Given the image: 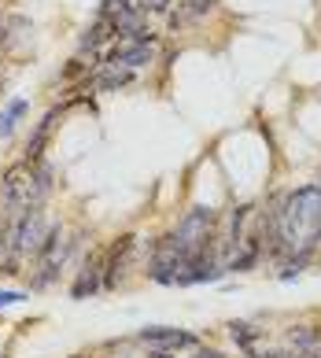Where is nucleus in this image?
Masks as SVG:
<instances>
[{"label": "nucleus", "instance_id": "nucleus-1", "mask_svg": "<svg viewBox=\"0 0 321 358\" xmlns=\"http://www.w3.org/2000/svg\"><path fill=\"white\" fill-rule=\"evenodd\" d=\"M262 251L280 262V281H296L321 248V181L285 192L266 210Z\"/></svg>", "mask_w": 321, "mask_h": 358}, {"label": "nucleus", "instance_id": "nucleus-2", "mask_svg": "<svg viewBox=\"0 0 321 358\" xmlns=\"http://www.w3.org/2000/svg\"><path fill=\"white\" fill-rule=\"evenodd\" d=\"M48 196H52V166L45 159H37V163L19 159L0 178V222L8 225L26 210H41Z\"/></svg>", "mask_w": 321, "mask_h": 358}, {"label": "nucleus", "instance_id": "nucleus-3", "mask_svg": "<svg viewBox=\"0 0 321 358\" xmlns=\"http://www.w3.org/2000/svg\"><path fill=\"white\" fill-rule=\"evenodd\" d=\"M218 210H211L204 203L189 207L185 215L178 218V225L170 229L173 244H178V251H185V255H199V251H218Z\"/></svg>", "mask_w": 321, "mask_h": 358}, {"label": "nucleus", "instance_id": "nucleus-4", "mask_svg": "<svg viewBox=\"0 0 321 358\" xmlns=\"http://www.w3.org/2000/svg\"><path fill=\"white\" fill-rule=\"evenodd\" d=\"M48 225L52 222L45 218V210H26V215L11 218L4 225V236H8L11 251H15L19 259H26V255H37V251H41L45 236H48Z\"/></svg>", "mask_w": 321, "mask_h": 358}, {"label": "nucleus", "instance_id": "nucleus-5", "mask_svg": "<svg viewBox=\"0 0 321 358\" xmlns=\"http://www.w3.org/2000/svg\"><path fill=\"white\" fill-rule=\"evenodd\" d=\"M137 343H144L148 351L178 355V351H196L199 336L189 333V329H173V325H144V329H137Z\"/></svg>", "mask_w": 321, "mask_h": 358}, {"label": "nucleus", "instance_id": "nucleus-6", "mask_svg": "<svg viewBox=\"0 0 321 358\" xmlns=\"http://www.w3.org/2000/svg\"><path fill=\"white\" fill-rule=\"evenodd\" d=\"M155 48H159V37H141V41H115L104 56V67H122L137 74L141 67H148L155 59Z\"/></svg>", "mask_w": 321, "mask_h": 358}, {"label": "nucleus", "instance_id": "nucleus-7", "mask_svg": "<svg viewBox=\"0 0 321 358\" xmlns=\"http://www.w3.org/2000/svg\"><path fill=\"white\" fill-rule=\"evenodd\" d=\"M133 251H137V233H122V236H115L111 248L100 251V266H104V292L118 288V281L126 277L129 262H133Z\"/></svg>", "mask_w": 321, "mask_h": 358}, {"label": "nucleus", "instance_id": "nucleus-8", "mask_svg": "<svg viewBox=\"0 0 321 358\" xmlns=\"http://www.w3.org/2000/svg\"><path fill=\"white\" fill-rule=\"evenodd\" d=\"M97 292H104V266H100V255H92L82 262L74 285H71V299H92Z\"/></svg>", "mask_w": 321, "mask_h": 358}, {"label": "nucleus", "instance_id": "nucleus-9", "mask_svg": "<svg viewBox=\"0 0 321 358\" xmlns=\"http://www.w3.org/2000/svg\"><path fill=\"white\" fill-rule=\"evenodd\" d=\"M66 111V103H59V108H52L41 122L34 126V134H30V141H26V148H22V159L26 163H37V159L45 155V144H48V137H52V129H56V118Z\"/></svg>", "mask_w": 321, "mask_h": 358}, {"label": "nucleus", "instance_id": "nucleus-10", "mask_svg": "<svg viewBox=\"0 0 321 358\" xmlns=\"http://www.w3.org/2000/svg\"><path fill=\"white\" fill-rule=\"evenodd\" d=\"M285 340L299 358H321V329L318 325H292Z\"/></svg>", "mask_w": 321, "mask_h": 358}, {"label": "nucleus", "instance_id": "nucleus-11", "mask_svg": "<svg viewBox=\"0 0 321 358\" xmlns=\"http://www.w3.org/2000/svg\"><path fill=\"white\" fill-rule=\"evenodd\" d=\"M211 4H214V0H185V4H178V11H166V15H170V30H181V26L204 19L211 11Z\"/></svg>", "mask_w": 321, "mask_h": 358}, {"label": "nucleus", "instance_id": "nucleus-12", "mask_svg": "<svg viewBox=\"0 0 321 358\" xmlns=\"http://www.w3.org/2000/svg\"><path fill=\"white\" fill-rule=\"evenodd\" d=\"M107 41H115V30H111V26H107L104 19H92V26H85L82 37H78V48L92 56V52H97L100 45H107Z\"/></svg>", "mask_w": 321, "mask_h": 358}, {"label": "nucleus", "instance_id": "nucleus-13", "mask_svg": "<svg viewBox=\"0 0 321 358\" xmlns=\"http://www.w3.org/2000/svg\"><path fill=\"white\" fill-rule=\"evenodd\" d=\"M229 340H233L244 355L255 358V343L262 340V329L251 325V322H229Z\"/></svg>", "mask_w": 321, "mask_h": 358}, {"label": "nucleus", "instance_id": "nucleus-14", "mask_svg": "<svg viewBox=\"0 0 321 358\" xmlns=\"http://www.w3.org/2000/svg\"><path fill=\"white\" fill-rule=\"evenodd\" d=\"M30 111V103H26L22 96H15V100H8L4 108H0V137H11L15 134V126H19V118Z\"/></svg>", "mask_w": 321, "mask_h": 358}, {"label": "nucleus", "instance_id": "nucleus-15", "mask_svg": "<svg viewBox=\"0 0 321 358\" xmlns=\"http://www.w3.org/2000/svg\"><path fill=\"white\" fill-rule=\"evenodd\" d=\"M133 82V71H122V67H104L97 78H92V85H97L100 92H111V89H122Z\"/></svg>", "mask_w": 321, "mask_h": 358}, {"label": "nucleus", "instance_id": "nucleus-16", "mask_svg": "<svg viewBox=\"0 0 321 358\" xmlns=\"http://www.w3.org/2000/svg\"><path fill=\"white\" fill-rule=\"evenodd\" d=\"M0 273H22V259L11 251V244H8V236H4V229H0Z\"/></svg>", "mask_w": 321, "mask_h": 358}, {"label": "nucleus", "instance_id": "nucleus-17", "mask_svg": "<svg viewBox=\"0 0 321 358\" xmlns=\"http://www.w3.org/2000/svg\"><path fill=\"white\" fill-rule=\"evenodd\" d=\"M30 299V292H22V288H0V310H8V307H19V303Z\"/></svg>", "mask_w": 321, "mask_h": 358}, {"label": "nucleus", "instance_id": "nucleus-18", "mask_svg": "<svg viewBox=\"0 0 321 358\" xmlns=\"http://www.w3.org/2000/svg\"><path fill=\"white\" fill-rule=\"evenodd\" d=\"M92 63V59H89ZM89 63L82 59V56H78V59H71V63H66V67H63V82H74V78H82V74H89Z\"/></svg>", "mask_w": 321, "mask_h": 358}, {"label": "nucleus", "instance_id": "nucleus-19", "mask_svg": "<svg viewBox=\"0 0 321 358\" xmlns=\"http://www.w3.org/2000/svg\"><path fill=\"white\" fill-rule=\"evenodd\" d=\"M192 358H225L222 351H214V348H204V343H199V348L192 351Z\"/></svg>", "mask_w": 321, "mask_h": 358}, {"label": "nucleus", "instance_id": "nucleus-20", "mask_svg": "<svg viewBox=\"0 0 321 358\" xmlns=\"http://www.w3.org/2000/svg\"><path fill=\"white\" fill-rule=\"evenodd\" d=\"M255 358H299L296 351H266V355H255Z\"/></svg>", "mask_w": 321, "mask_h": 358}, {"label": "nucleus", "instance_id": "nucleus-21", "mask_svg": "<svg viewBox=\"0 0 321 358\" xmlns=\"http://www.w3.org/2000/svg\"><path fill=\"white\" fill-rule=\"evenodd\" d=\"M148 358H173V355H166V351H148Z\"/></svg>", "mask_w": 321, "mask_h": 358}, {"label": "nucleus", "instance_id": "nucleus-22", "mask_svg": "<svg viewBox=\"0 0 321 358\" xmlns=\"http://www.w3.org/2000/svg\"><path fill=\"white\" fill-rule=\"evenodd\" d=\"M0 358H11V355H8V351H0Z\"/></svg>", "mask_w": 321, "mask_h": 358}, {"label": "nucleus", "instance_id": "nucleus-23", "mask_svg": "<svg viewBox=\"0 0 321 358\" xmlns=\"http://www.w3.org/2000/svg\"><path fill=\"white\" fill-rule=\"evenodd\" d=\"M71 358H89V355H71Z\"/></svg>", "mask_w": 321, "mask_h": 358}, {"label": "nucleus", "instance_id": "nucleus-24", "mask_svg": "<svg viewBox=\"0 0 321 358\" xmlns=\"http://www.w3.org/2000/svg\"><path fill=\"white\" fill-rule=\"evenodd\" d=\"M0 325H4V317H0Z\"/></svg>", "mask_w": 321, "mask_h": 358}]
</instances>
